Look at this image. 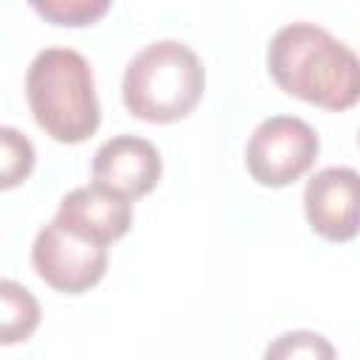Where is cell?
<instances>
[{
  "label": "cell",
  "mask_w": 360,
  "mask_h": 360,
  "mask_svg": "<svg viewBox=\"0 0 360 360\" xmlns=\"http://www.w3.org/2000/svg\"><path fill=\"white\" fill-rule=\"evenodd\" d=\"M304 214L321 239H354L360 233V172L352 166L315 172L304 186Z\"/></svg>",
  "instance_id": "6"
},
{
  "label": "cell",
  "mask_w": 360,
  "mask_h": 360,
  "mask_svg": "<svg viewBox=\"0 0 360 360\" xmlns=\"http://www.w3.org/2000/svg\"><path fill=\"white\" fill-rule=\"evenodd\" d=\"M28 6L51 25H62V28H84L98 22L112 0H28Z\"/></svg>",
  "instance_id": "10"
},
{
  "label": "cell",
  "mask_w": 360,
  "mask_h": 360,
  "mask_svg": "<svg viewBox=\"0 0 360 360\" xmlns=\"http://www.w3.org/2000/svg\"><path fill=\"white\" fill-rule=\"evenodd\" d=\"M53 219H59L70 233L87 242L112 245L121 236H127L132 225V202L129 197L93 180L90 186H79L68 191L59 200Z\"/></svg>",
  "instance_id": "7"
},
{
  "label": "cell",
  "mask_w": 360,
  "mask_h": 360,
  "mask_svg": "<svg viewBox=\"0 0 360 360\" xmlns=\"http://www.w3.org/2000/svg\"><path fill=\"white\" fill-rule=\"evenodd\" d=\"M25 98L37 127L56 143H84L101 124L93 70L73 48H45L34 56Z\"/></svg>",
  "instance_id": "2"
},
{
  "label": "cell",
  "mask_w": 360,
  "mask_h": 360,
  "mask_svg": "<svg viewBox=\"0 0 360 360\" xmlns=\"http://www.w3.org/2000/svg\"><path fill=\"white\" fill-rule=\"evenodd\" d=\"M321 152L318 132L295 115H270L248 138V174L267 188H284L301 180Z\"/></svg>",
  "instance_id": "4"
},
{
  "label": "cell",
  "mask_w": 360,
  "mask_h": 360,
  "mask_svg": "<svg viewBox=\"0 0 360 360\" xmlns=\"http://www.w3.org/2000/svg\"><path fill=\"white\" fill-rule=\"evenodd\" d=\"M273 82L307 104L340 112L360 101V56L315 22H290L267 45Z\"/></svg>",
  "instance_id": "1"
},
{
  "label": "cell",
  "mask_w": 360,
  "mask_h": 360,
  "mask_svg": "<svg viewBox=\"0 0 360 360\" xmlns=\"http://www.w3.org/2000/svg\"><path fill=\"white\" fill-rule=\"evenodd\" d=\"M34 169V146L31 141L14 129V127H0V186L8 191L28 180Z\"/></svg>",
  "instance_id": "11"
},
{
  "label": "cell",
  "mask_w": 360,
  "mask_h": 360,
  "mask_svg": "<svg viewBox=\"0 0 360 360\" xmlns=\"http://www.w3.org/2000/svg\"><path fill=\"white\" fill-rule=\"evenodd\" d=\"M205 68L200 56L177 39H158L138 51L121 79V98L129 115L146 124L186 118L202 98Z\"/></svg>",
  "instance_id": "3"
},
{
  "label": "cell",
  "mask_w": 360,
  "mask_h": 360,
  "mask_svg": "<svg viewBox=\"0 0 360 360\" xmlns=\"http://www.w3.org/2000/svg\"><path fill=\"white\" fill-rule=\"evenodd\" d=\"M0 301H3V323H0V343L11 346L20 340H28L34 329L39 326V304L22 284L6 278L0 284Z\"/></svg>",
  "instance_id": "9"
},
{
  "label": "cell",
  "mask_w": 360,
  "mask_h": 360,
  "mask_svg": "<svg viewBox=\"0 0 360 360\" xmlns=\"http://www.w3.org/2000/svg\"><path fill=\"white\" fill-rule=\"evenodd\" d=\"M267 357H335L326 338L315 332H287L264 352Z\"/></svg>",
  "instance_id": "12"
},
{
  "label": "cell",
  "mask_w": 360,
  "mask_h": 360,
  "mask_svg": "<svg viewBox=\"0 0 360 360\" xmlns=\"http://www.w3.org/2000/svg\"><path fill=\"white\" fill-rule=\"evenodd\" d=\"M163 174L160 152L152 141L138 135H112L93 155V180L129 197H146Z\"/></svg>",
  "instance_id": "8"
},
{
  "label": "cell",
  "mask_w": 360,
  "mask_h": 360,
  "mask_svg": "<svg viewBox=\"0 0 360 360\" xmlns=\"http://www.w3.org/2000/svg\"><path fill=\"white\" fill-rule=\"evenodd\" d=\"M31 267L56 292L79 295L104 278L107 245L87 242L70 233L59 219H51L31 245Z\"/></svg>",
  "instance_id": "5"
}]
</instances>
